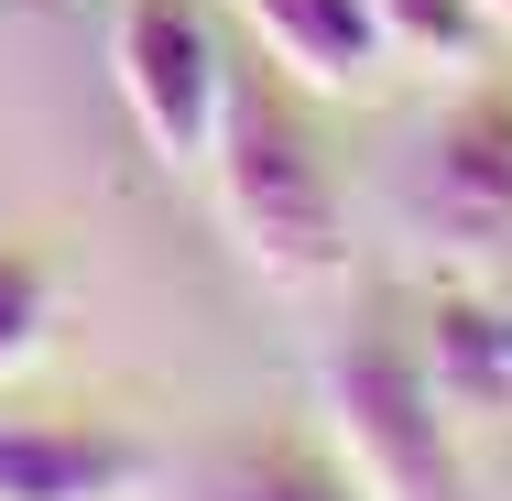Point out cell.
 I'll return each mask as SVG.
<instances>
[{
  "mask_svg": "<svg viewBox=\"0 0 512 501\" xmlns=\"http://www.w3.org/2000/svg\"><path fill=\"white\" fill-rule=\"evenodd\" d=\"M207 186H218V218L240 240V262L284 295H316L338 284L349 262V207H338V175L316 153L306 109L284 99V66H229V99H218V142H207Z\"/></svg>",
  "mask_w": 512,
  "mask_h": 501,
  "instance_id": "1",
  "label": "cell"
},
{
  "mask_svg": "<svg viewBox=\"0 0 512 501\" xmlns=\"http://www.w3.org/2000/svg\"><path fill=\"white\" fill-rule=\"evenodd\" d=\"M327 425L360 501H469V458L447 436V393L404 360L393 327H349L327 349Z\"/></svg>",
  "mask_w": 512,
  "mask_h": 501,
  "instance_id": "2",
  "label": "cell"
},
{
  "mask_svg": "<svg viewBox=\"0 0 512 501\" xmlns=\"http://www.w3.org/2000/svg\"><path fill=\"white\" fill-rule=\"evenodd\" d=\"M404 218L436 273H512V88L502 77H458V99L425 120L404 175Z\"/></svg>",
  "mask_w": 512,
  "mask_h": 501,
  "instance_id": "3",
  "label": "cell"
},
{
  "mask_svg": "<svg viewBox=\"0 0 512 501\" xmlns=\"http://www.w3.org/2000/svg\"><path fill=\"white\" fill-rule=\"evenodd\" d=\"M109 77H120V109L142 120L153 164L207 175L218 99H229V55H218V33H207L197 0H120V22H109Z\"/></svg>",
  "mask_w": 512,
  "mask_h": 501,
  "instance_id": "4",
  "label": "cell"
},
{
  "mask_svg": "<svg viewBox=\"0 0 512 501\" xmlns=\"http://www.w3.org/2000/svg\"><path fill=\"white\" fill-rule=\"evenodd\" d=\"M240 22H251V44H262L295 88H327V99L371 88V66H382L371 0H240Z\"/></svg>",
  "mask_w": 512,
  "mask_h": 501,
  "instance_id": "5",
  "label": "cell"
},
{
  "mask_svg": "<svg viewBox=\"0 0 512 501\" xmlns=\"http://www.w3.org/2000/svg\"><path fill=\"white\" fill-rule=\"evenodd\" d=\"M142 447L109 425H0V501H131Z\"/></svg>",
  "mask_w": 512,
  "mask_h": 501,
  "instance_id": "6",
  "label": "cell"
},
{
  "mask_svg": "<svg viewBox=\"0 0 512 501\" xmlns=\"http://www.w3.org/2000/svg\"><path fill=\"white\" fill-rule=\"evenodd\" d=\"M382 55H404L425 77H491V11L480 0H371Z\"/></svg>",
  "mask_w": 512,
  "mask_h": 501,
  "instance_id": "7",
  "label": "cell"
},
{
  "mask_svg": "<svg viewBox=\"0 0 512 501\" xmlns=\"http://www.w3.org/2000/svg\"><path fill=\"white\" fill-rule=\"evenodd\" d=\"M186 501H360L349 469H327L316 447H240L186 480Z\"/></svg>",
  "mask_w": 512,
  "mask_h": 501,
  "instance_id": "8",
  "label": "cell"
},
{
  "mask_svg": "<svg viewBox=\"0 0 512 501\" xmlns=\"http://www.w3.org/2000/svg\"><path fill=\"white\" fill-rule=\"evenodd\" d=\"M55 338V273L33 251H0V382H22Z\"/></svg>",
  "mask_w": 512,
  "mask_h": 501,
  "instance_id": "9",
  "label": "cell"
},
{
  "mask_svg": "<svg viewBox=\"0 0 512 501\" xmlns=\"http://www.w3.org/2000/svg\"><path fill=\"white\" fill-rule=\"evenodd\" d=\"M480 11H491V22H512V0H480Z\"/></svg>",
  "mask_w": 512,
  "mask_h": 501,
  "instance_id": "10",
  "label": "cell"
}]
</instances>
